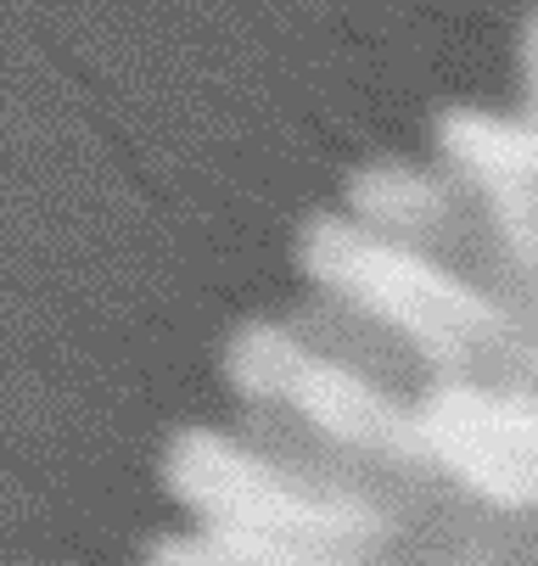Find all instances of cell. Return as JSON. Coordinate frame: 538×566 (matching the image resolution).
<instances>
[{
    "label": "cell",
    "instance_id": "1",
    "mask_svg": "<svg viewBox=\"0 0 538 566\" xmlns=\"http://www.w3.org/2000/svg\"><path fill=\"white\" fill-rule=\"evenodd\" d=\"M443 460L494 500H538V410L521 398L454 392L432 410Z\"/></svg>",
    "mask_w": 538,
    "mask_h": 566
}]
</instances>
